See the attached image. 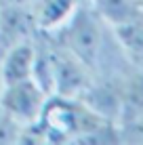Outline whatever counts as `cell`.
Here are the masks:
<instances>
[{"label": "cell", "instance_id": "cell-1", "mask_svg": "<svg viewBox=\"0 0 143 145\" xmlns=\"http://www.w3.org/2000/svg\"><path fill=\"white\" fill-rule=\"evenodd\" d=\"M48 36L88 67L95 78H122L133 65L124 57L116 32L86 0L76 13Z\"/></svg>", "mask_w": 143, "mask_h": 145}, {"label": "cell", "instance_id": "cell-2", "mask_svg": "<svg viewBox=\"0 0 143 145\" xmlns=\"http://www.w3.org/2000/svg\"><path fill=\"white\" fill-rule=\"evenodd\" d=\"M48 97L51 95L36 80L4 84L0 93V109L8 118H13L19 126H27L42 118Z\"/></svg>", "mask_w": 143, "mask_h": 145}, {"label": "cell", "instance_id": "cell-4", "mask_svg": "<svg viewBox=\"0 0 143 145\" xmlns=\"http://www.w3.org/2000/svg\"><path fill=\"white\" fill-rule=\"evenodd\" d=\"M38 34L40 27L32 8V0L0 7V51L19 40L36 38Z\"/></svg>", "mask_w": 143, "mask_h": 145}, {"label": "cell", "instance_id": "cell-10", "mask_svg": "<svg viewBox=\"0 0 143 145\" xmlns=\"http://www.w3.org/2000/svg\"><path fill=\"white\" fill-rule=\"evenodd\" d=\"M2 86H4V82H2V74H0V93H2Z\"/></svg>", "mask_w": 143, "mask_h": 145}, {"label": "cell", "instance_id": "cell-3", "mask_svg": "<svg viewBox=\"0 0 143 145\" xmlns=\"http://www.w3.org/2000/svg\"><path fill=\"white\" fill-rule=\"evenodd\" d=\"M48 40H51L53 65H55V74H53V95L80 99L82 95L88 91V86L93 84L95 76L88 72V67L84 63L78 61L70 51H65L61 44H57L51 36H48Z\"/></svg>", "mask_w": 143, "mask_h": 145}, {"label": "cell", "instance_id": "cell-6", "mask_svg": "<svg viewBox=\"0 0 143 145\" xmlns=\"http://www.w3.org/2000/svg\"><path fill=\"white\" fill-rule=\"evenodd\" d=\"M86 0H32V8L40 32H55L67 21Z\"/></svg>", "mask_w": 143, "mask_h": 145}, {"label": "cell", "instance_id": "cell-7", "mask_svg": "<svg viewBox=\"0 0 143 145\" xmlns=\"http://www.w3.org/2000/svg\"><path fill=\"white\" fill-rule=\"evenodd\" d=\"M91 4L112 27L129 25L143 19V0H91Z\"/></svg>", "mask_w": 143, "mask_h": 145}, {"label": "cell", "instance_id": "cell-8", "mask_svg": "<svg viewBox=\"0 0 143 145\" xmlns=\"http://www.w3.org/2000/svg\"><path fill=\"white\" fill-rule=\"evenodd\" d=\"M116 38L120 42V48L124 53V57L129 59V63L135 69L143 72V19L129 25L114 27Z\"/></svg>", "mask_w": 143, "mask_h": 145}, {"label": "cell", "instance_id": "cell-5", "mask_svg": "<svg viewBox=\"0 0 143 145\" xmlns=\"http://www.w3.org/2000/svg\"><path fill=\"white\" fill-rule=\"evenodd\" d=\"M36 38L19 40L0 51V74L4 84L32 80L36 63Z\"/></svg>", "mask_w": 143, "mask_h": 145}, {"label": "cell", "instance_id": "cell-9", "mask_svg": "<svg viewBox=\"0 0 143 145\" xmlns=\"http://www.w3.org/2000/svg\"><path fill=\"white\" fill-rule=\"evenodd\" d=\"M19 135H21V126L0 109V145L19 143Z\"/></svg>", "mask_w": 143, "mask_h": 145}]
</instances>
